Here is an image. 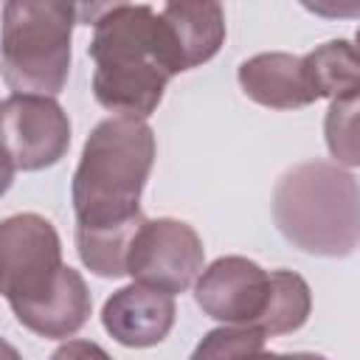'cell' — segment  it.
<instances>
[{"label":"cell","mask_w":360,"mask_h":360,"mask_svg":"<svg viewBox=\"0 0 360 360\" xmlns=\"http://www.w3.org/2000/svg\"><path fill=\"white\" fill-rule=\"evenodd\" d=\"M93 39L87 45L96 101L124 118H149L180 73L160 14L143 3H112L93 8Z\"/></svg>","instance_id":"cell-1"},{"label":"cell","mask_w":360,"mask_h":360,"mask_svg":"<svg viewBox=\"0 0 360 360\" xmlns=\"http://www.w3.org/2000/svg\"><path fill=\"white\" fill-rule=\"evenodd\" d=\"M155 163V132L138 118H107L84 141L73 174L76 233H121L143 222L141 191Z\"/></svg>","instance_id":"cell-2"},{"label":"cell","mask_w":360,"mask_h":360,"mask_svg":"<svg viewBox=\"0 0 360 360\" xmlns=\"http://www.w3.org/2000/svg\"><path fill=\"white\" fill-rule=\"evenodd\" d=\"M273 219L284 239L304 253H354L360 236V197L354 174L326 160L292 166L276 183Z\"/></svg>","instance_id":"cell-3"},{"label":"cell","mask_w":360,"mask_h":360,"mask_svg":"<svg viewBox=\"0 0 360 360\" xmlns=\"http://www.w3.org/2000/svg\"><path fill=\"white\" fill-rule=\"evenodd\" d=\"M79 6L56 0H11L3 6L0 73L14 93L56 96L70 70V34Z\"/></svg>","instance_id":"cell-4"},{"label":"cell","mask_w":360,"mask_h":360,"mask_svg":"<svg viewBox=\"0 0 360 360\" xmlns=\"http://www.w3.org/2000/svg\"><path fill=\"white\" fill-rule=\"evenodd\" d=\"M62 267V242L45 217L14 214L0 222V295L11 312L48 298Z\"/></svg>","instance_id":"cell-5"},{"label":"cell","mask_w":360,"mask_h":360,"mask_svg":"<svg viewBox=\"0 0 360 360\" xmlns=\"http://www.w3.org/2000/svg\"><path fill=\"white\" fill-rule=\"evenodd\" d=\"M202 262V239L188 222L172 217L143 219L129 242L127 276H132L135 284L177 295L194 284Z\"/></svg>","instance_id":"cell-6"},{"label":"cell","mask_w":360,"mask_h":360,"mask_svg":"<svg viewBox=\"0 0 360 360\" xmlns=\"http://www.w3.org/2000/svg\"><path fill=\"white\" fill-rule=\"evenodd\" d=\"M70 146L68 112L51 96L11 93L0 101V149L20 172H39Z\"/></svg>","instance_id":"cell-7"},{"label":"cell","mask_w":360,"mask_h":360,"mask_svg":"<svg viewBox=\"0 0 360 360\" xmlns=\"http://www.w3.org/2000/svg\"><path fill=\"white\" fill-rule=\"evenodd\" d=\"M194 298L214 321L259 329L270 301V273L245 256H222L197 276Z\"/></svg>","instance_id":"cell-8"},{"label":"cell","mask_w":360,"mask_h":360,"mask_svg":"<svg viewBox=\"0 0 360 360\" xmlns=\"http://www.w3.org/2000/svg\"><path fill=\"white\" fill-rule=\"evenodd\" d=\"M174 298L143 287V284H129L115 290L101 309V323L118 340L121 346L132 349H146L158 346L174 326Z\"/></svg>","instance_id":"cell-9"},{"label":"cell","mask_w":360,"mask_h":360,"mask_svg":"<svg viewBox=\"0 0 360 360\" xmlns=\"http://www.w3.org/2000/svg\"><path fill=\"white\" fill-rule=\"evenodd\" d=\"M242 93L270 110H298L315 101L301 56L292 53H256L239 65Z\"/></svg>","instance_id":"cell-10"},{"label":"cell","mask_w":360,"mask_h":360,"mask_svg":"<svg viewBox=\"0 0 360 360\" xmlns=\"http://www.w3.org/2000/svg\"><path fill=\"white\" fill-rule=\"evenodd\" d=\"M158 14L169 31L180 73L208 62L225 42V14L219 3H166Z\"/></svg>","instance_id":"cell-11"},{"label":"cell","mask_w":360,"mask_h":360,"mask_svg":"<svg viewBox=\"0 0 360 360\" xmlns=\"http://www.w3.org/2000/svg\"><path fill=\"white\" fill-rule=\"evenodd\" d=\"M90 307H93V301H90V290H87L82 273L65 264L56 290L48 298H42L39 304L17 309L14 315L34 335L59 340V338L76 335L87 323Z\"/></svg>","instance_id":"cell-12"},{"label":"cell","mask_w":360,"mask_h":360,"mask_svg":"<svg viewBox=\"0 0 360 360\" xmlns=\"http://www.w3.org/2000/svg\"><path fill=\"white\" fill-rule=\"evenodd\" d=\"M309 90L318 98H340L357 93V76H360V62L357 51L349 39H332L301 56Z\"/></svg>","instance_id":"cell-13"},{"label":"cell","mask_w":360,"mask_h":360,"mask_svg":"<svg viewBox=\"0 0 360 360\" xmlns=\"http://www.w3.org/2000/svg\"><path fill=\"white\" fill-rule=\"evenodd\" d=\"M309 309H312L309 284L292 270H270V301L259 323V332L264 338L290 335L307 323Z\"/></svg>","instance_id":"cell-14"},{"label":"cell","mask_w":360,"mask_h":360,"mask_svg":"<svg viewBox=\"0 0 360 360\" xmlns=\"http://www.w3.org/2000/svg\"><path fill=\"white\" fill-rule=\"evenodd\" d=\"M264 349V335L253 326H219L211 329L188 360H245Z\"/></svg>","instance_id":"cell-15"},{"label":"cell","mask_w":360,"mask_h":360,"mask_svg":"<svg viewBox=\"0 0 360 360\" xmlns=\"http://www.w3.org/2000/svg\"><path fill=\"white\" fill-rule=\"evenodd\" d=\"M326 143L338 163L357 166V93L332 98L326 112Z\"/></svg>","instance_id":"cell-16"},{"label":"cell","mask_w":360,"mask_h":360,"mask_svg":"<svg viewBox=\"0 0 360 360\" xmlns=\"http://www.w3.org/2000/svg\"><path fill=\"white\" fill-rule=\"evenodd\" d=\"M51 360H112V357L93 340H68L51 354Z\"/></svg>","instance_id":"cell-17"},{"label":"cell","mask_w":360,"mask_h":360,"mask_svg":"<svg viewBox=\"0 0 360 360\" xmlns=\"http://www.w3.org/2000/svg\"><path fill=\"white\" fill-rule=\"evenodd\" d=\"M11 180H14V166H11V160L6 158V152L0 149V197L11 188Z\"/></svg>","instance_id":"cell-18"},{"label":"cell","mask_w":360,"mask_h":360,"mask_svg":"<svg viewBox=\"0 0 360 360\" xmlns=\"http://www.w3.org/2000/svg\"><path fill=\"white\" fill-rule=\"evenodd\" d=\"M262 360H326L323 354H312V352H292V354H273V352H264Z\"/></svg>","instance_id":"cell-19"},{"label":"cell","mask_w":360,"mask_h":360,"mask_svg":"<svg viewBox=\"0 0 360 360\" xmlns=\"http://www.w3.org/2000/svg\"><path fill=\"white\" fill-rule=\"evenodd\" d=\"M0 360H22V357H20V352H17L8 340L0 338Z\"/></svg>","instance_id":"cell-20"}]
</instances>
